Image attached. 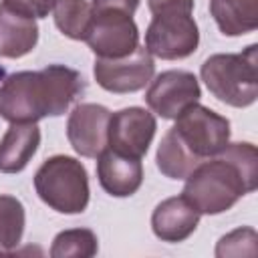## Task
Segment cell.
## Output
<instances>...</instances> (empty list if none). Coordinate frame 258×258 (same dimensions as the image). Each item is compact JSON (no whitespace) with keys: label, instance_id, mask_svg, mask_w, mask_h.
<instances>
[{"label":"cell","instance_id":"cell-1","mask_svg":"<svg viewBox=\"0 0 258 258\" xmlns=\"http://www.w3.org/2000/svg\"><path fill=\"white\" fill-rule=\"evenodd\" d=\"M83 91L85 79L81 73L64 64L10 73L0 83V117L8 123H36L44 117H58Z\"/></svg>","mask_w":258,"mask_h":258},{"label":"cell","instance_id":"cell-2","mask_svg":"<svg viewBox=\"0 0 258 258\" xmlns=\"http://www.w3.org/2000/svg\"><path fill=\"white\" fill-rule=\"evenodd\" d=\"M258 187V153L250 141L228 143L222 153L202 161L183 183L181 196L200 216L228 212Z\"/></svg>","mask_w":258,"mask_h":258},{"label":"cell","instance_id":"cell-3","mask_svg":"<svg viewBox=\"0 0 258 258\" xmlns=\"http://www.w3.org/2000/svg\"><path fill=\"white\" fill-rule=\"evenodd\" d=\"M230 119L194 103L175 117L159 141L155 163L169 179H185L202 161L216 157L230 143Z\"/></svg>","mask_w":258,"mask_h":258},{"label":"cell","instance_id":"cell-4","mask_svg":"<svg viewBox=\"0 0 258 258\" xmlns=\"http://www.w3.org/2000/svg\"><path fill=\"white\" fill-rule=\"evenodd\" d=\"M151 22L145 30V48L161 60L187 58L198 50L200 28L194 20V0H147Z\"/></svg>","mask_w":258,"mask_h":258},{"label":"cell","instance_id":"cell-5","mask_svg":"<svg viewBox=\"0 0 258 258\" xmlns=\"http://www.w3.org/2000/svg\"><path fill=\"white\" fill-rule=\"evenodd\" d=\"M200 77L208 91L236 109H244L258 99V44L242 52H218L202 62Z\"/></svg>","mask_w":258,"mask_h":258},{"label":"cell","instance_id":"cell-6","mask_svg":"<svg viewBox=\"0 0 258 258\" xmlns=\"http://www.w3.org/2000/svg\"><path fill=\"white\" fill-rule=\"evenodd\" d=\"M36 196L58 214H83L89 206L91 187L83 161L71 155H52L34 173Z\"/></svg>","mask_w":258,"mask_h":258},{"label":"cell","instance_id":"cell-7","mask_svg":"<svg viewBox=\"0 0 258 258\" xmlns=\"http://www.w3.org/2000/svg\"><path fill=\"white\" fill-rule=\"evenodd\" d=\"M85 42L97 58H121L139 46V28L127 12L93 10Z\"/></svg>","mask_w":258,"mask_h":258},{"label":"cell","instance_id":"cell-8","mask_svg":"<svg viewBox=\"0 0 258 258\" xmlns=\"http://www.w3.org/2000/svg\"><path fill=\"white\" fill-rule=\"evenodd\" d=\"M155 75V60L145 46H137L121 58H95L93 77L97 85L109 93H137L149 85Z\"/></svg>","mask_w":258,"mask_h":258},{"label":"cell","instance_id":"cell-9","mask_svg":"<svg viewBox=\"0 0 258 258\" xmlns=\"http://www.w3.org/2000/svg\"><path fill=\"white\" fill-rule=\"evenodd\" d=\"M202 97L200 81L189 71H163L149 81L145 93L147 107L161 119H175L189 105L198 103Z\"/></svg>","mask_w":258,"mask_h":258},{"label":"cell","instance_id":"cell-10","mask_svg":"<svg viewBox=\"0 0 258 258\" xmlns=\"http://www.w3.org/2000/svg\"><path fill=\"white\" fill-rule=\"evenodd\" d=\"M157 121L151 111L143 107H125L111 113L109 119V133H107V147L129 155V157H143L155 137Z\"/></svg>","mask_w":258,"mask_h":258},{"label":"cell","instance_id":"cell-11","mask_svg":"<svg viewBox=\"0 0 258 258\" xmlns=\"http://www.w3.org/2000/svg\"><path fill=\"white\" fill-rule=\"evenodd\" d=\"M111 111L97 103H79L67 119V139L81 157H97L107 147Z\"/></svg>","mask_w":258,"mask_h":258},{"label":"cell","instance_id":"cell-12","mask_svg":"<svg viewBox=\"0 0 258 258\" xmlns=\"http://www.w3.org/2000/svg\"><path fill=\"white\" fill-rule=\"evenodd\" d=\"M97 179L113 198H129L143 183V163L139 157H129L105 147L97 157Z\"/></svg>","mask_w":258,"mask_h":258},{"label":"cell","instance_id":"cell-13","mask_svg":"<svg viewBox=\"0 0 258 258\" xmlns=\"http://www.w3.org/2000/svg\"><path fill=\"white\" fill-rule=\"evenodd\" d=\"M200 224L198 210L183 198L173 196L159 202L151 214V230L161 242L177 244L187 240Z\"/></svg>","mask_w":258,"mask_h":258},{"label":"cell","instance_id":"cell-14","mask_svg":"<svg viewBox=\"0 0 258 258\" xmlns=\"http://www.w3.org/2000/svg\"><path fill=\"white\" fill-rule=\"evenodd\" d=\"M38 42L36 18L22 14L0 2V56L22 58L34 50Z\"/></svg>","mask_w":258,"mask_h":258},{"label":"cell","instance_id":"cell-15","mask_svg":"<svg viewBox=\"0 0 258 258\" xmlns=\"http://www.w3.org/2000/svg\"><path fill=\"white\" fill-rule=\"evenodd\" d=\"M40 145V129L36 123H10L0 139V171L20 173Z\"/></svg>","mask_w":258,"mask_h":258},{"label":"cell","instance_id":"cell-16","mask_svg":"<svg viewBox=\"0 0 258 258\" xmlns=\"http://www.w3.org/2000/svg\"><path fill=\"white\" fill-rule=\"evenodd\" d=\"M210 14L226 36H242L258 28V0H210Z\"/></svg>","mask_w":258,"mask_h":258},{"label":"cell","instance_id":"cell-17","mask_svg":"<svg viewBox=\"0 0 258 258\" xmlns=\"http://www.w3.org/2000/svg\"><path fill=\"white\" fill-rule=\"evenodd\" d=\"M52 16L56 28L64 36L73 40H85L93 18V6L89 0H56Z\"/></svg>","mask_w":258,"mask_h":258},{"label":"cell","instance_id":"cell-18","mask_svg":"<svg viewBox=\"0 0 258 258\" xmlns=\"http://www.w3.org/2000/svg\"><path fill=\"white\" fill-rule=\"evenodd\" d=\"M97 252L99 240L89 228H71L58 232L48 250L52 258H91Z\"/></svg>","mask_w":258,"mask_h":258},{"label":"cell","instance_id":"cell-19","mask_svg":"<svg viewBox=\"0 0 258 258\" xmlns=\"http://www.w3.org/2000/svg\"><path fill=\"white\" fill-rule=\"evenodd\" d=\"M26 212L18 198L0 194V248L12 250L22 242Z\"/></svg>","mask_w":258,"mask_h":258},{"label":"cell","instance_id":"cell-20","mask_svg":"<svg viewBox=\"0 0 258 258\" xmlns=\"http://www.w3.org/2000/svg\"><path fill=\"white\" fill-rule=\"evenodd\" d=\"M256 230L250 226L236 228L222 236L216 244V256L226 258V256H254L256 254Z\"/></svg>","mask_w":258,"mask_h":258},{"label":"cell","instance_id":"cell-21","mask_svg":"<svg viewBox=\"0 0 258 258\" xmlns=\"http://www.w3.org/2000/svg\"><path fill=\"white\" fill-rule=\"evenodd\" d=\"M2 2L22 14L32 16V18L48 16V12H52V8L56 4V0H2Z\"/></svg>","mask_w":258,"mask_h":258},{"label":"cell","instance_id":"cell-22","mask_svg":"<svg viewBox=\"0 0 258 258\" xmlns=\"http://www.w3.org/2000/svg\"><path fill=\"white\" fill-rule=\"evenodd\" d=\"M93 10H121L127 14H135L139 0H91Z\"/></svg>","mask_w":258,"mask_h":258}]
</instances>
